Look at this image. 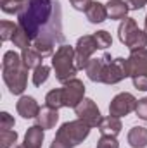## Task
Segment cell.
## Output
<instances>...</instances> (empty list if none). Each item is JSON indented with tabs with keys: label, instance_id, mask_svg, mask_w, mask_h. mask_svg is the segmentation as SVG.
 <instances>
[{
	"label": "cell",
	"instance_id": "obj_11",
	"mask_svg": "<svg viewBox=\"0 0 147 148\" xmlns=\"http://www.w3.org/2000/svg\"><path fill=\"white\" fill-rule=\"evenodd\" d=\"M137 98L132 95V93H118L109 103V115L114 117H125L132 112H135L137 107Z\"/></svg>",
	"mask_w": 147,
	"mask_h": 148
},
{
	"label": "cell",
	"instance_id": "obj_30",
	"mask_svg": "<svg viewBox=\"0 0 147 148\" xmlns=\"http://www.w3.org/2000/svg\"><path fill=\"white\" fill-rule=\"evenodd\" d=\"M135 114H137V117H139V119L147 121V97H146V98H140V100L137 102Z\"/></svg>",
	"mask_w": 147,
	"mask_h": 148
},
{
	"label": "cell",
	"instance_id": "obj_26",
	"mask_svg": "<svg viewBox=\"0 0 147 148\" xmlns=\"http://www.w3.org/2000/svg\"><path fill=\"white\" fill-rule=\"evenodd\" d=\"M94 38H95L97 47H99L101 50H106V48H109L111 45H112V38H111V35L107 33V31H104V29L94 33Z\"/></svg>",
	"mask_w": 147,
	"mask_h": 148
},
{
	"label": "cell",
	"instance_id": "obj_33",
	"mask_svg": "<svg viewBox=\"0 0 147 148\" xmlns=\"http://www.w3.org/2000/svg\"><path fill=\"white\" fill-rule=\"evenodd\" d=\"M50 148H69L66 143H62V141H59V140H55L54 138V141L50 143Z\"/></svg>",
	"mask_w": 147,
	"mask_h": 148
},
{
	"label": "cell",
	"instance_id": "obj_13",
	"mask_svg": "<svg viewBox=\"0 0 147 148\" xmlns=\"http://www.w3.org/2000/svg\"><path fill=\"white\" fill-rule=\"evenodd\" d=\"M16 110L23 119H35L38 115V112H40V105L33 97L23 95L16 103Z\"/></svg>",
	"mask_w": 147,
	"mask_h": 148
},
{
	"label": "cell",
	"instance_id": "obj_5",
	"mask_svg": "<svg viewBox=\"0 0 147 148\" xmlns=\"http://www.w3.org/2000/svg\"><path fill=\"white\" fill-rule=\"evenodd\" d=\"M90 129H92V127H90L85 121H81V119L69 121V122H64V124L57 129L55 140L66 143L69 148H74L88 138Z\"/></svg>",
	"mask_w": 147,
	"mask_h": 148
},
{
	"label": "cell",
	"instance_id": "obj_17",
	"mask_svg": "<svg viewBox=\"0 0 147 148\" xmlns=\"http://www.w3.org/2000/svg\"><path fill=\"white\" fill-rule=\"evenodd\" d=\"M97 129L104 136H118L121 133V129H123V124H121V119L119 117L107 115V117H102V121L97 126Z\"/></svg>",
	"mask_w": 147,
	"mask_h": 148
},
{
	"label": "cell",
	"instance_id": "obj_2",
	"mask_svg": "<svg viewBox=\"0 0 147 148\" xmlns=\"http://www.w3.org/2000/svg\"><path fill=\"white\" fill-rule=\"evenodd\" d=\"M2 77L12 95H23L28 86V67L17 52L7 50L2 60Z\"/></svg>",
	"mask_w": 147,
	"mask_h": 148
},
{
	"label": "cell",
	"instance_id": "obj_3",
	"mask_svg": "<svg viewBox=\"0 0 147 148\" xmlns=\"http://www.w3.org/2000/svg\"><path fill=\"white\" fill-rule=\"evenodd\" d=\"M52 69L55 73L57 81L66 83L69 79H73L78 67H76V55H74V48L71 45H59L55 53L52 55Z\"/></svg>",
	"mask_w": 147,
	"mask_h": 148
},
{
	"label": "cell",
	"instance_id": "obj_9",
	"mask_svg": "<svg viewBox=\"0 0 147 148\" xmlns=\"http://www.w3.org/2000/svg\"><path fill=\"white\" fill-rule=\"evenodd\" d=\"M85 98V84L80 79H69L62 84V102L64 107L68 109H74L81 100Z\"/></svg>",
	"mask_w": 147,
	"mask_h": 148
},
{
	"label": "cell",
	"instance_id": "obj_14",
	"mask_svg": "<svg viewBox=\"0 0 147 148\" xmlns=\"http://www.w3.org/2000/svg\"><path fill=\"white\" fill-rule=\"evenodd\" d=\"M85 16L87 19L92 23V24H101L107 19V9H106V3H101L99 0H92L90 5L87 7L85 10Z\"/></svg>",
	"mask_w": 147,
	"mask_h": 148
},
{
	"label": "cell",
	"instance_id": "obj_27",
	"mask_svg": "<svg viewBox=\"0 0 147 148\" xmlns=\"http://www.w3.org/2000/svg\"><path fill=\"white\" fill-rule=\"evenodd\" d=\"M0 9L5 14H19V10L23 9V3H19L17 0H0Z\"/></svg>",
	"mask_w": 147,
	"mask_h": 148
},
{
	"label": "cell",
	"instance_id": "obj_1",
	"mask_svg": "<svg viewBox=\"0 0 147 148\" xmlns=\"http://www.w3.org/2000/svg\"><path fill=\"white\" fill-rule=\"evenodd\" d=\"M17 24L33 40V48L45 59L62 45V9L59 0H26L17 14Z\"/></svg>",
	"mask_w": 147,
	"mask_h": 148
},
{
	"label": "cell",
	"instance_id": "obj_23",
	"mask_svg": "<svg viewBox=\"0 0 147 148\" xmlns=\"http://www.w3.org/2000/svg\"><path fill=\"white\" fill-rule=\"evenodd\" d=\"M17 143V133L12 129L0 131V148H14Z\"/></svg>",
	"mask_w": 147,
	"mask_h": 148
},
{
	"label": "cell",
	"instance_id": "obj_29",
	"mask_svg": "<svg viewBox=\"0 0 147 148\" xmlns=\"http://www.w3.org/2000/svg\"><path fill=\"white\" fill-rule=\"evenodd\" d=\"M14 124V117L9 112H0V129H12Z\"/></svg>",
	"mask_w": 147,
	"mask_h": 148
},
{
	"label": "cell",
	"instance_id": "obj_19",
	"mask_svg": "<svg viewBox=\"0 0 147 148\" xmlns=\"http://www.w3.org/2000/svg\"><path fill=\"white\" fill-rule=\"evenodd\" d=\"M128 145L132 148H146L147 147V127L135 126L128 133Z\"/></svg>",
	"mask_w": 147,
	"mask_h": 148
},
{
	"label": "cell",
	"instance_id": "obj_7",
	"mask_svg": "<svg viewBox=\"0 0 147 148\" xmlns=\"http://www.w3.org/2000/svg\"><path fill=\"white\" fill-rule=\"evenodd\" d=\"M125 77H130V71H128V62L123 57L118 59H111L106 64L104 69V76H102V83L104 84H116L119 81H123Z\"/></svg>",
	"mask_w": 147,
	"mask_h": 148
},
{
	"label": "cell",
	"instance_id": "obj_10",
	"mask_svg": "<svg viewBox=\"0 0 147 148\" xmlns=\"http://www.w3.org/2000/svg\"><path fill=\"white\" fill-rule=\"evenodd\" d=\"M74 112L78 115V119L85 121L90 127H97L102 121V115H101V110L97 107V103L92 100V98H83L76 107H74Z\"/></svg>",
	"mask_w": 147,
	"mask_h": 148
},
{
	"label": "cell",
	"instance_id": "obj_24",
	"mask_svg": "<svg viewBox=\"0 0 147 148\" xmlns=\"http://www.w3.org/2000/svg\"><path fill=\"white\" fill-rule=\"evenodd\" d=\"M49 74H50V67L49 66H43V64L38 66L37 69L33 71V77H31L33 79V84L35 86H42L49 79Z\"/></svg>",
	"mask_w": 147,
	"mask_h": 148
},
{
	"label": "cell",
	"instance_id": "obj_22",
	"mask_svg": "<svg viewBox=\"0 0 147 148\" xmlns=\"http://www.w3.org/2000/svg\"><path fill=\"white\" fill-rule=\"evenodd\" d=\"M45 103H47V107H52L55 110H59L61 107H64V102H62V88L50 90L45 95Z\"/></svg>",
	"mask_w": 147,
	"mask_h": 148
},
{
	"label": "cell",
	"instance_id": "obj_20",
	"mask_svg": "<svg viewBox=\"0 0 147 148\" xmlns=\"http://www.w3.org/2000/svg\"><path fill=\"white\" fill-rule=\"evenodd\" d=\"M21 59H23V64H24L28 69H37L38 66H42V59H43V57L31 47V48H24V50L21 52Z\"/></svg>",
	"mask_w": 147,
	"mask_h": 148
},
{
	"label": "cell",
	"instance_id": "obj_36",
	"mask_svg": "<svg viewBox=\"0 0 147 148\" xmlns=\"http://www.w3.org/2000/svg\"><path fill=\"white\" fill-rule=\"evenodd\" d=\"M17 2H19V3H23V5H24V2H26V0H17Z\"/></svg>",
	"mask_w": 147,
	"mask_h": 148
},
{
	"label": "cell",
	"instance_id": "obj_31",
	"mask_svg": "<svg viewBox=\"0 0 147 148\" xmlns=\"http://www.w3.org/2000/svg\"><path fill=\"white\" fill-rule=\"evenodd\" d=\"M90 2L92 0H69V3L73 5L76 10H83V12L87 10V7L90 5Z\"/></svg>",
	"mask_w": 147,
	"mask_h": 148
},
{
	"label": "cell",
	"instance_id": "obj_12",
	"mask_svg": "<svg viewBox=\"0 0 147 148\" xmlns=\"http://www.w3.org/2000/svg\"><path fill=\"white\" fill-rule=\"evenodd\" d=\"M111 55H104V57H101V59H90L88 62H87V66H85V73L88 76V79L90 81H94V83H102V76H104V69H106V64H107V60H109Z\"/></svg>",
	"mask_w": 147,
	"mask_h": 148
},
{
	"label": "cell",
	"instance_id": "obj_35",
	"mask_svg": "<svg viewBox=\"0 0 147 148\" xmlns=\"http://www.w3.org/2000/svg\"><path fill=\"white\" fill-rule=\"evenodd\" d=\"M16 148H30V147H26V145L23 143V145H19V147H16Z\"/></svg>",
	"mask_w": 147,
	"mask_h": 148
},
{
	"label": "cell",
	"instance_id": "obj_6",
	"mask_svg": "<svg viewBox=\"0 0 147 148\" xmlns=\"http://www.w3.org/2000/svg\"><path fill=\"white\" fill-rule=\"evenodd\" d=\"M126 62L133 86L140 91H147V48L132 52Z\"/></svg>",
	"mask_w": 147,
	"mask_h": 148
},
{
	"label": "cell",
	"instance_id": "obj_16",
	"mask_svg": "<svg viewBox=\"0 0 147 148\" xmlns=\"http://www.w3.org/2000/svg\"><path fill=\"white\" fill-rule=\"evenodd\" d=\"M106 9H107V17L111 21H123L130 10V5L125 0H109L106 3Z\"/></svg>",
	"mask_w": 147,
	"mask_h": 148
},
{
	"label": "cell",
	"instance_id": "obj_21",
	"mask_svg": "<svg viewBox=\"0 0 147 148\" xmlns=\"http://www.w3.org/2000/svg\"><path fill=\"white\" fill-rule=\"evenodd\" d=\"M12 43H14V47H19L21 50H24V48H31L33 47V40L30 38V35L17 24V29H16V33H14V36L10 40Z\"/></svg>",
	"mask_w": 147,
	"mask_h": 148
},
{
	"label": "cell",
	"instance_id": "obj_8",
	"mask_svg": "<svg viewBox=\"0 0 147 148\" xmlns=\"http://www.w3.org/2000/svg\"><path fill=\"white\" fill-rule=\"evenodd\" d=\"M97 41L94 35H83L81 38H78L76 47H74V55H76V67L78 69H85L87 62L92 59L94 52L97 50Z\"/></svg>",
	"mask_w": 147,
	"mask_h": 148
},
{
	"label": "cell",
	"instance_id": "obj_28",
	"mask_svg": "<svg viewBox=\"0 0 147 148\" xmlns=\"http://www.w3.org/2000/svg\"><path fill=\"white\" fill-rule=\"evenodd\" d=\"M97 148H119V143L116 140V136H101V140L97 141Z\"/></svg>",
	"mask_w": 147,
	"mask_h": 148
},
{
	"label": "cell",
	"instance_id": "obj_34",
	"mask_svg": "<svg viewBox=\"0 0 147 148\" xmlns=\"http://www.w3.org/2000/svg\"><path fill=\"white\" fill-rule=\"evenodd\" d=\"M144 31L147 33V16H146V23H144Z\"/></svg>",
	"mask_w": 147,
	"mask_h": 148
},
{
	"label": "cell",
	"instance_id": "obj_18",
	"mask_svg": "<svg viewBox=\"0 0 147 148\" xmlns=\"http://www.w3.org/2000/svg\"><path fill=\"white\" fill-rule=\"evenodd\" d=\"M45 140V133H43V127H40L38 124L28 127L26 134H24V145L30 148H42V143Z\"/></svg>",
	"mask_w": 147,
	"mask_h": 148
},
{
	"label": "cell",
	"instance_id": "obj_15",
	"mask_svg": "<svg viewBox=\"0 0 147 148\" xmlns=\"http://www.w3.org/2000/svg\"><path fill=\"white\" fill-rule=\"evenodd\" d=\"M35 119H37V124L40 127H43V129H52V127H55V124H57V121H59V110H55V109L45 105L43 109H40V112H38V115Z\"/></svg>",
	"mask_w": 147,
	"mask_h": 148
},
{
	"label": "cell",
	"instance_id": "obj_32",
	"mask_svg": "<svg viewBox=\"0 0 147 148\" xmlns=\"http://www.w3.org/2000/svg\"><path fill=\"white\" fill-rule=\"evenodd\" d=\"M132 10H140L147 5V0H126Z\"/></svg>",
	"mask_w": 147,
	"mask_h": 148
},
{
	"label": "cell",
	"instance_id": "obj_4",
	"mask_svg": "<svg viewBox=\"0 0 147 148\" xmlns=\"http://www.w3.org/2000/svg\"><path fill=\"white\" fill-rule=\"evenodd\" d=\"M118 36H119V41L130 52L142 50V48L147 47V33L139 29L133 17H125L121 21V24L118 28Z\"/></svg>",
	"mask_w": 147,
	"mask_h": 148
},
{
	"label": "cell",
	"instance_id": "obj_25",
	"mask_svg": "<svg viewBox=\"0 0 147 148\" xmlns=\"http://www.w3.org/2000/svg\"><path fill=\"white\" fill-rule=\"evenodd\" d=\"M16 29H17V24H14V23H10V21H2V23H0V38H2V41L12 40Z\"/></svg>",
	"mask_w": 147,
	"mask_h": 148
}]
</instances>
